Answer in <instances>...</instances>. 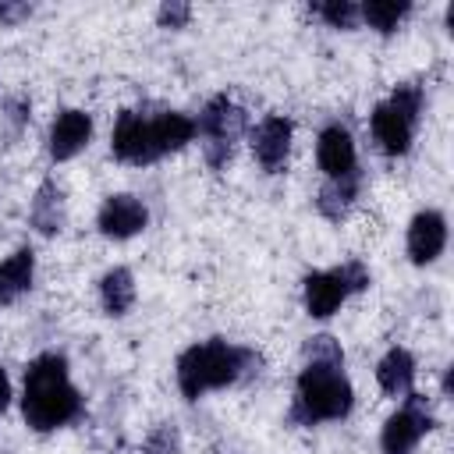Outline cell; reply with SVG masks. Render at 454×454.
Wrapping results in <instances>:
<instances>
[{"label": "cell", "instance_id": "cell-1", "mask_svg": "<svg viewBox=\"0 0 454 454\" xmlns=\"http://www.w3.org/2000/svg\"><path fill=\"white\" fill-rule=\"evenodd\" d=\"M25 422L35 433H50L67 426L82 411V397L67 380V362L64 355H39L25 369V397H21Z\"/></svg>", "mask_w": 454, "mask_h": 454}, {"label": "cell", "instance_id": "cell-3", "mask_svg": "<svg viewBox=\"0 0 454 454\" xmlns=\"http://www.w3.org/2000/svg\"><path fill=\"white\" fill-rule=\"evenodd\" d=\"M351 404H355V390L344 376V362H305V369L298 372V390L287 419L294 426L333 422L344 419Z\"/></svg>", "mask_w": 454, "mask_h": 454}, {"label": "cell", "instance_id": "cell-16", "mask_svg": "<svg viewBox=\"0 0 454 454\" xmlns=\"http://www.w3.org/2000/svg\"><path fill=\"white\" fill-rule=\"evenodd\" d=\"M376 380H380V390L390 394V397H404L411 394V383H415V358L404 351V348H390L380 365H376Z\"/></svg>", "mask_w": 454, "mask_h": 454}, {"label": "cell", "instance_id": "cell-11", "mask_svg": "<svg viewBox=\"0 0 454 454\" xmlns=\"http://www.w3.org/2000/svg\"><path fill=\"white\" fill-rule=\"evenodd\" d=\"M89 138H92V117L85 110H60L50 128V156L57 163L71 160L89 145Z\"/></svg>", "mask_w": 454, "mask_h": 454}, {"label": "cell", "instance_id": "cell-26", "mask_svg": "<svg viewBox=\"0 0 454 454\" xmlns=\"http://www.w3.org/2000/svg\"><path fill=\"white\" fill-rule=\"evenodd\" d=\"M7 404H11V380H7V372L0 365V415L7 411Z\"/></svg>", "mask_w": 454, "mask_h": 454}, {"label": "cell", "instance_id": "cell-15", "mask_svg": "<svg viewBox=\"0 0 454 454\" xmlns=\"http://www.w3.org/2000/svg\"><path fill=\"white\" fill-rule=\"evenodd\" d=\"M28 220L39 234H57L64 231V192L57 181H43L32 195V206H28Z\"/></svg>", "mask_w": 454, "mask_h": 454}, {"label": "cell", "instance_id": "cell-10", "mask_svg": "<svg viewBox=\"0 0 454 454\" xmlns=\"http://www.w3.org/2000/svg\"><path fill=\"white\" fill-rule=\"evenodd\" d=\"M447 245V220L436 209H422L408 223V255L415 266L433 262Z\"/></svg>", "mask_w": 454, "mask_h": 454}, {"label": "cell", "instance_id": "cell-8", "mask_svg": "<svg viewBox=\"0 0 454 454\" xmlns=\"http://www.w3.org/2000/svg\"><path fill=\"white\" fill-rule=\"evenodd\" d=\"M291 135L294 124L284 114H270L266 121H259V128L252 131V153L259 160V167L266 174H280L287 167V153H291Z\"/></svg>", "mask_w": 454, "mask_h": 454}, {"label": "cell", "instance_id": "cell-13", "mask_svg": "<svg viewBox=\"0 0 454 454\" xmlns=\"http://www.w3.org/2000/svg\"><path fill=\"white\" fill-rule=\"evenodd\" d=\"M348 294H351V287H348L340 266H337V270H323V273H309V277H305V309H309V316H316V319L333 316Z\"/></svg>", "mask_w": 454, "mask_h": 454}, {"label": "cell", "instance_id": "cell-25", "mask_svg": "<svg viewBox=\"0 0 454 454\" xmlns=\"http://www.w3.org/2000/svg\"><path fill=\"white\" fill-rule=\"evenodd\" d=\"M32 7L28 4H18V0H0V25H18L21 18H28Z\"/></svg>", "mask_w": 454, "mask_h": 454}, {"label": "cell", "instance_id": "cell-23", "mask_svg": "<svg viewBox=\"0 0 454 454\" xmlns=\"http://www.w3.org/2000/svg\"><path fill=\"white\" fill-rule=\"evenodd\" d=\"M156 21H160V28H184L192 21V7L184 0H167V4H160Z\"/></svg>", "mask_w": 454, "mask_h": 454}, {"label": "cell", "instance_id": "cell-12", "mask_svg": "<svg viewBox=\"0 0 454 454\" xmlns=\"http://www.w3.org/2000/svg\"><path fill=\"white\" fill-rule=\"evenodd\" d=\"M316 160H319V170H323L330 181L358 174V170H355V142H351V135H348L340 124H330V128L319 131Z\"/></svg>", "mask_w": 454, "mask_h": 454}, {"label": "cell", "instance_id": "cell-17", "mask_svg": "<svg viewBox=\"0 0 454 454\" xmlns=\"http://www.w3.org/2000/svg\"><path fill=\"white\" fill-rule=\"evenodd\" d=\"M99 301L106 309V316H124L135 305V277L124 266H114L103 273L99 280Z\"/></svg>", "mask_w": 454, "mask_h": 454}, {"label": "cell", "instance_id": "cell-19", "mask_svg": "<svg viewBox=\"0 0 454 454\" xmlns=\"http://www.w3.org/2000/svg\"><path fill=\"white\" fill-rule=\"evenodd\" d=\"M408 11H411V4H397V0H369V4H362L358 7V14H362V21H369V28H376V32H394L404 18H408Z\"/></svg>", "mask_w": 454, "mask_h": 454}, {"label": "cell", "instance_id": "cell-7", "mask_svg": "<svg viewBox=\"0 0 454 454\" xmlns=\"http://www.w3.org/2000/svg\"><path fill=\"white\" fill-rule=\"evenodd\" d=\"M110 149L121 163H153L160 160V142H156V117H145L142 110H121L114 135H110Z\"/></svg>", "mask_w": 454, "mask_h": 454}, {"label": "cell", "instance_id": "cell-18", "mask_svg": "<svg viewBox=\"0 0 454 454\" xmlns=\"http://www.w3.org/2000/svg\"><path fill=\"white\" fill-rule=\"evenodd\" d=\"M355 199H358V174H351V177H337V181H326V184L319 188L316 209H319L326 220H340V216L351 209Z\"/></svg>", "mask_w": 454, "mask_h": 454}, {"label": "cell", "instance_id": "cell-22", "mask_svg": "<svg viewBox=\"0 0 454 454\" xmlns=\"http://www.w3.org/2000/svg\"><path fill=\"white\" fill-rule=\"evenodd\" d=\"M305 362H344V351L330 333H316L305 340Z\"/></svg>", "mask_w": 454, "mask_h": 454}, {"label": "cell", "instance_id": "cell-9", "mask_svg": "<svg viewBox=\"0 0 454 454\" xmlns=\"http://www.w3.org/2000/svg\"><path fill=\"white\" fill-rule=\"evenodd\" d=\"M145 223H149V213H145V206H142L135 195H110V199L99 206V216H96L99 234L117 238V241L135 238Z\"/></svg>", "mask_w": 454, "mask_h": 454}, {"label": "cell", "instance_id": "cell-20", "mask_svg": "<svg viewBox=\"0 0 454 454\" xmlns=\"http://www.w3.org/2000/svg\"><path fill=\"white\" fill-rule=\"evenodd\" d=\"M316 11L330 28H358V21H362V14L351 0H330V4H319Z\"/></svg>", "mask_w": 454, "mask_h": 454}, {"label": "cell", "instance_id": "cell-14", "mask_svg": "<svg viewBox=\"0 0 454 454\" xmlns=\"http://www.w3.org/2000/svg\"><path fill=\"white\" fill-rule=\"evenodd\" d=\"M35 277V252L32 248H18L14 255H7L0 262V305H14Z\"/></svg>", "mask_w": 454, "mask_h": 454}, {"label": "cell", "instance_id": "cell-24", "mask_svg": "<svg viewBox=\"0 0 454 454\" xmlns=\"http://www.w3.org/2000/svg\"><path fill=\"white\" fill-rule=\"evenodd\" d=\"M4 114H7V124H11L14 131H21V128L28 124V114H32V103H28L25 96H11V99L4 103Z\"/></svg>", "mask_w": 454, "mask_h": 454}, {"label": "cell", "instance_id": "cell-4", "mask_svg": "<svg viewBox=\"0 0 454 454\" xmlns=\"http://www.w3.org/2000/svg\"><path fill=\"white\" fill-rule=\"evenodd\" d=\"M422 114V89L419 85H397L387 103L372 110V135L387 156L408 153L415 138V124Z\"/></svg>", "mask_w": 454, "mask_h": 454}, {"label": "cell", "instance_id": "cell-2", "mask_svg": "<svg viewBox=\"0 0 454 454\" xmlns=\"http://www.w3.org/2000/svg\"><path fill=\"white\" fill-rule=\"evenodd\" d=\"M259 355L238 344H227L223 337L192 344L177 355V390L184 401H199L206 390H220L238 383L248 372H259Z\"/></svg>", "mask_w": 454, "mask_h": 454}, {"label": "cell", "instance_id": "cell-6", "mask_svg": "<svg viewBox=\"0 0 454 454\" xmlns=\"http://www.w3.org/2000/svg\"><path fill=\"white\" fill-rule=\"evenodd\" d=\"M433 429V411L422 394H404V404L383 422L380 433V450L383 454H411L415 443Z\"/></svg>", "mask_w": 454, "mask_h": 454}, {"label": "cell", "instance_id": "cell-5", "mask_svg": "<svg viewBox=\"0 0 454 454\" xmlns=\"http://www.w3.org/2000/svg\"><path fill=\"white\" fill-rule=\"evenodd\" d=\"M195 131H199V138H202L206 163H209L213 170H220V167L231 163L234 142H238L241 131H245V110H241L231 96H213V99L202 106V114H199V121H195Z\"/></svg>", "mask_w": 454, "mask_h": 454}, {"label": "cell", "instance_id": "cell-21", "mask_svg": "<svg viewBox=\"0 0 454 454\" xmlns=\"http://www.w3.org/2000/svg\"><path fill=\"white\" fill-rule=\"evenodd\" d=\"M142 454H181V433H177V426L160 422V426L145 436Z\"/></svg>", "mask_w": 454, "mask_h": 454}]
</instances>
